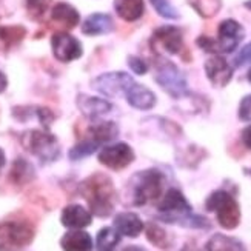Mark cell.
Listing matches in <instances>:
<instances>
[{
  "instance_id": "cell-38",
  "label": "cell",
  "mask_w": 251,
  "mask_h": 251,
  "mask_svg": "<svg viewBox=\"0 0 251 251\" xmlns=\"http://www.w3.org/2000/svg\"><path fill=\"white\" fill-rule=\"evenodd\" d=\"M182 251H196V250H193L191 247H185V248H183Z\"/></svg>"
},
{
  "instance_id": "cell-15",
  "label": "cell",
  "mask_w": 251,
  "mask_h": 251,
  "mask_svg": "<svg viewBox=\"0 0 251 251\" xmlns=\"http://www.w3.org/2000/svg\"><path fill=\"white\" fill-rule=\"evenodd\" d=\"M126 100L131 106L137 108V110H151L156 105V96L151 90H148L147 86L133 83L125 93Z\"/></svg>"
},
{
  "instance_id": "cell-10",
  "label": "cell",
  "mask_w": 251,
  "mask_h": 251,
  "mask_svg": "<svg viewBox=\"0 0 251 251\" xmlns=\"http://www.w3.org/2000/svg\"><path fill=\"white\" fill-rule=\"evenodd\" d=\"M52 52L57 60L60 62H71L82 56V45L80 42L73 37L68 32H57L51 39Z\"/></svg>"
},
{
  "instance_id": "cell-13",
  "label": "cell",
  "mask_w": 251,
  "mask_h": 251,
  "mask_svg": "<svg viewBox=\"0 0 251 251\" xmlns=\"http://www.w3.org/2000/svg\"><path fill=\"white\" fill-rule=\"evenodd\" d=\"M205 73L214 86H225L233 77V68L222 56H213L205 62Z\"/></svg>"
},
{
  "instance_id": "cell-11",
  "label": "cell",
  "mask_w": 251,
  "mask_h": 251,
  "mask_svg": "<svg viewBox=\"0 0 251 251\" xmlns=\"http://www.w3.org/2000/svg\"><path fill=\"white\" fill-rule=\"evenodd\" d=\"M244 39V28L233 19H226L219 25V39L216 40L217 52H233Z\"/></svg>"
},
{
  "instance_id": "cell-41",
  "label": "cell",
  "mask_w": 251,
  "mask_h": 251,
  "mask_svg": "<svg viewBox=\"0 0 251 251\" xmlns=\"http://www.w3.org/2000/svg\"><path fill=\"white\" fill-rule=\"evenodd\" d=\"M248 80H250V83H251V70L248 71Z\"/></svg>"
},
{
  "instance_id": "cell-27",
  "label": "cell",
  "mask_w": 251,
  "mask_h": 251,
  "mask_svg": "<svg viewBox=\"0 0 251 251\" xmlns=\"http://www.w3.org/2000/svg\"><path fill=\"white\" fill-rule=\"evenodd\" d=\"M188 2L202 17H213L219 13L222 6L221 0H188Z\"/></svg>"
},
{
  "instance_id": "cell-7",
  "label": "cell",
  "mask_w": 251,
  "mask_h": 251,
  "mask_svg": "<svg viewBox=\"0 0 251 251\" xmlns=\"http://www.w3.org/2000/svg\"><path fill=\"white\" fill-rule=\"evenodd\" d=\"M24 145L42 162H52L60 154L57 139L47 131L32 129L24 136Z\"/></svg>"
},
{
  "instance_id": "cell-8",
  "label": "cell",
  "mask_w": 251,
  "mask_h": 251,
  "mask_svg": "<svg viewBox=\"0 0 251 251\" xmlns=\"http://www.w3.org/2000/svg\"><path fill=\"white\" fill-rule=\"evenodd\" d=\"M133 83L134 79L126 73H106L94 80L93 88L108 97H117L125 94Z\"/></svg>"
},
{
  "instance_id": "cell-20",
  "label": "cell",
  "mask_w": 251,
  "mask_h": 251,
  "mask_svg": "<svg viewBox=\"0 0 251 251\" xmlns=\"http://www.w3.org/2000/svg\"><path fill=\"white\" fill-rule=\"evenodd\" d=\"M205 251H247V248L239 239L217 233L213 234L210 241L206 242Z\"/></svg>"
},
{
  "instance_id": "cell-17",
  "label": "cell",
  "mask_w": 251,
  "mask_h": 251,
  "mask_svg": "<svg viewBox=\"0 0 251 251\" xmlns=\"http://www.w3.org/2000/svg\"><path fill=\"white\" fill-rule=\"evenodd\" d=\"M60 247L63 251H93L94 250L91 236L83 230L68 231L60 239Z\"/></svg>"
},
{
  "instance_id": "cell-16",
  "label": "cell",
  "mask_w": 251,
  "mask_h": 251,
  "mask_svg": "<svg viewBox=\"0 0 251 251\" xmlns=\"http://www.w3.org/2000/svg\"><path fill=\"white\" fill-rule=\"evenodd\" d=\"M114 228L119 234H124L126 237H137L144 231V222L134 213H121L114 217Z\"/></svg>"
},
{
  "instance_id": "cell-32",
  "label": "cell",
  "mask_w": 251,
  "mask_h": 251,
  "mask_svg": "<svg viewBox=\"0 0 251 251\" xmlns=\"http://www.w3.org/2000/svg\"><path fill=\"white\" fill-rule=\"evenodd\" d=\"M128 67L133 70L136 74L142 75V74H145L148 71V65L147 62H144L140 57H136V56H129L128 57Z\"/></svg>"
},
{
  "instance_id": "cell-21",
  "label": "cell",
  "mask_w": 251,
  "mask_h": 251,
  "mask_svg": "<svg viewBox=\"0 0 251 251\" xmlns=\"http://www.w3.org/2000/svg\"><path fill=\"white\" fill-rule=\"evenodd\" d=\"M114 8L119 17L126 22H134L144 16V0H114Z\"/></svg>"
},
{
  "instance_id": "cell-3",
  "label": "cell",
  "mask_w": 251,
  "mask_h": 251,
  "mask_svg": "<svg viewBox=\"0 0 251 251\" xmlns=\"http://www.w3.org/2000/svg\"><path fill=\"white\" fill-rule=\"evenodd\" d=\"M163 174L159 170H145L131 179V201L136 206H144L160 198L163 190Z\"/></svg>"
},
{
  "instance_id": "cell-35",
  "label": "cell",
  "mask_w": 251,
  "mask_h": 251,
  "mask_svg": "<svg viewBox=\"0 0 251 251\" xmlns=\"http://www.w3.org/2000/svg\"><path fill=\"white\" fill-rule=\"evenodd\" d=\"M6 85H8V80H6V75L3 73H0V93L5 91L6 88Z\"/></svg>"
},
{
  "instance_id": "cell-4",
  "label": "cell",
  "mask_w": 251,
  "mask_h": 251,
  "mask_svg": "<svg viewBox=\"0 0 251 251\" xmlns=\"http://www.w3.org/2000/svg\"><path fill=\"white\" fill-rule=\"evenodd\" d=\"M205 208L214 213L217 222L225 230H234L241 224V208L230 193L224 190L213 191L205 202Z\"/></svg>"
},
{
  "instance_id": "cell-25",
  "label": "cell",
  "mask_w": 251,
  "mask_h": 251,
  "mask_svg": "<svg viewBox=\"0 0 251 251\" xmlns=\"http://www.w3.org/2000/svg\"><path fill=\"white\" fill-rule=\"evenodd\" d=\"M145 234H147V239L148 241L157 247V248H162V250H165L170 247V237H168V233L163 230L162 226H159L157 224L154 222H150L147 226H145Z\"/></svg>"
},
{
  "instance_id": "cell-36",
  "label": "cell",
  "mask_w": 251,
  "mask_h": 251,
  "mask_svg": "<svg viewBox=\"0 0 251 251\" xmlns=\"http://www.w3.org/2000/svg\"><path fill=\"white\" fill-rule=\"evenodd\" d=\"M122 251H145V250H144V248H140V247H137V245H129V247L124 248Z\"/></svg>"
},
{
  "instance_id": "cell-33",
  "label": "cell",
  "mask_w": 251,
  "mask_h": 251,
  "mask_svg": "<svg viewBox=\"0 0 251 251\" xmlns=\"http://www.w3.org/2000/svg\"><path fill=\"white\" fill-rule=\"evenodd\" d=\"M247 63H251V42L241 50V52H239L234 59L236 67H242V65H247Z\"/></svg>"
},
{
  "instance_id": "cell-2",
  "label": "cell",
  "mask_w": 251,
  "mask_h": 251,
  "mask_svg": "<svg viewBox=\"0 0 251 251\" xmlns=\"http://www.w3.org/2000/svg\"><path fill=\"white\" fill-rule=\"evenodd\" d=\"M80 194L88 202L94 216L106 217L114 210L117 194L111 179L102 173H96L80 183Z\"/></svg>"
},
{
  "instance_id": "cell-29",
  "label": "cell",
  "mask_w": 251,
  "mask_h": 251,
  "mask_svg": "<svg viewBox=\"0 0 251 251\" xmlns=\"http://www.w3.org/2000/svg\"><path fill=\"white\" fill-rule=\"evenodd\" d=\"M51 0H26V9L32 19H42L50 8Z\"/></svg>"
},
{
  "instance_id": "cell-24",
  "label": "cell",
  "mask_w": 251,
  "mask_h": 251,
  "mask_svg": "<svg viewBox=\"0 0 251 251\" xmlns=\"http://www.w3.org/2000/svg\"><path fill=\"white\" fill-rule=\"evenodd\" d=\"M119 241H121V234L117 233L116 228L105 226L96 236V250L97 251H114Z\"/></svg>"
},
{
  "instance_id": "cell-1",
  "label": "cell",
  "mask_w": 251,
  "mask_h": 251,
  "mask_svg": "<svg viewBox=\"0 0 251 251\" xmlns=\"http://www.w3.org/2000/svg\"><path fill=\"white\" fill-rule=\"evenodd\" d=\"M157 210L160 221L167 224H174L187 228H198V230L211 228V224L206 217L193 213V208L187 198L176 188H170L165 193Z\"/></svg>"
},
{
  "instance_id": "cell-30",
  "label": "cell",
  "mask_w": 251,
  "mask_h": 251,
  "mask_svg": "<svg viewBox=\"0 0 251 251\" xmlns=\"http://www.w3.org/2000/svg\"><path fill=\"white\" fill-rule=\"evenodd\" d=\"M150 2L159 13V16L165 19H179V13L168 0H150Z\"/></svg>"
},
{
  "instance_id": "cell-39",
  "label": "cell",
  "mask_w": 251,
  "mask_h": 251,
  "mask_svg": "<svg viewBox=\"0 0 251 251\" xmlns=\"http://www.w3.org/2000/svg\"><path fill=\"white\" fill-rule=\"evenodd\" d=\"M244 171H245V174H248V176H251V168H245Z\"/></svg>"
},
{
  "instance_id": "cell-18",
  "label": "cell",
  "mask_w": 251,
  "mask_h": 251,
  "mask_svg": "<svg viewBox=\"0 0 251 251\" xmlns=\"http://www.w3.org/2000/svg\"><path fill=\"white\" fill-rule=\"evenodd\" d=\"M114 29L113 19L108 14L96 13L86 17L82 24V32L86 36H100V34H108Z\"/></svg>"
},
{
  "instance_id": "cell-37",
  "label": "cell",
  "mask_w": 251,
  "mask_h": 251,
  "mask_svg": "<svg viewBox=\"0 0 251 251\" xmlns=\"http://www.w3.org/2000/svg\"><path fill=\"white\" fill-rule=\"evenodd\" d=\"M3 167H5V152L0 150V171H2Z\"/></svg>"
},
{
  "instance_id": "cell-28",
  "label": "cell",
  "mask_w": 251,
  "mask_h": 251,
  "mask_svg": "<svg viewBox=\"0 0 251 251\" xmlns=\"http://www.w3.org/2000/svg\"><path fill=\"white\" fill-rule=\"evenodd\" d=\"M100 145L97 144L96 140L93 139H86L83 142H80V144H77L75 147L71 148L70 151V159L71 160H80L83 157H88L90 154H93V152L99 148Z\"/></svg>"
},
{
  "instance_id": "cell-19",
  "label": "cell",
  "mask_w": 251,
  "mask_h": 251,
  "mask_svg": "<svg viewBox=\"0 0 251 251\" xmlns=\"http://www.w3.org/2000/svg\"><path fill=\"white\" fill-rule=\"evenodd\" d=\"M79 110L88 117V119H99L103 114L111 111V103L106 102L100 97H91V96H80L79 97Z\"/></svg>"
},
{
  "instance_id": "cell-31",
  "label": "cell",
  "mask_w": 251,
  "mask_h": 251,
  "mask_svg": "<svg viewBox=\"0 0 251 251\" xmlns=\"http://www.w3.org/2000/svg\"><path fill=\"white\" fill-rule=\"evenodd\" d=\"M239 119L241 121H251V94L245 96L239 105Z\"/></svg>"
},
{
  "instance_id": "cell-23",
  "label": "cell",
  "mask_w": 251,
  "mask_h": 251,
  "mask_svg": "<svg viewBox=\"0 0 251 251\" xmlns=\"http://www.w3.org/2000/svg\"><path fill=\"white\" fill-rule=\"evenodd\" d=\"M117 134H119V128L113 122H102L90 128V139L96 140L99 145L105 144V142L114 140Z\"/></svg>"
},
{
  "instance_id": "cell-9",
  "label": "cell",
  "mask_w": 251,
  "mask_h": 251,
  "mask_svg": "<svg viewBox=\"0 0 251 251\" xmlns=\"http://www.w3.org/2000/svg\"><path fill=\"white\" fill-rule=\"evenodd\" d=\"M133 160H134V151L125 142L108 145L99 152V162L111 170H124Z\"/></svg>"
},
{
  "instance_id": "cell-6",
  "label": "cell",
  "mask_w": 251,
  "mask_h": 251,
  "mask_svg": "<svg viewBox=\"0 0 251 251\" xmlns=\"http://www.w3.org/2000/svg\"><path fill=\"white\" fill-rule=\"evenodd\" d=\"M34 230L24 222L8 221L0 224V251H20L31 244Z\"/></svg>"
},
{
  "instance_id": "cell-34",
  "label": "cell",
  "mask_w": 251,
  "mask_h": 251,
  "mask_svg": "<svg viewBox=\"0 0 251 251\" xmlns=\"http://www.w3.org/2000/svg\"><path fill=\"white\" fill-rule=\"evenodd\" d=\"M242 142H244V145L247 148L251 150V125L247 126L244 131H242Z\"/></svg>"
},
{
  "instance_id": "cell-12",
  "label": "cell",
  "mask_w": 251,
  "mask_h": 251,
  "mask_svg": "<svg viewBox=\"0 0 251 251\" xmlns=\"http://www.w3.org/2000/svg\"><path fill=\"white\" fill-rule=\"evenodd\" d=\"M152 47H159L168 54H177L183 47L182 31L176 26H160L152 34Z\"/></svg>"
},
{
  "instance_id": "cell-14",
  "label": "cell",
  "mask_w": 251,
  "mask_h": 251,
  "mask_svg": "<svg viewBox=\"0 0 251 251\" xmlns=\"http://www.w3.org/2000/svg\"><path fill=\"white\" fill-rule=\"evenodd\" d=\"M60 221L67 228L82 230V228L91 225L93 216L88 210L85 208V206H82L79 203H71V205L63 208Z\"/></svg>"
},
{
  "instance_id": "cell-22",
  "label": "cell",
  "mask_w": 251,
  "mask_h": 251,
  "mask_svg": "<svg viewBox=\"0 0 251 251\" xmlns=\"http://www.w3.org/2000/svg\"><path fill=\"white\" fill-rule=\"evenodd\" d=\"M51 17L54 22L67 28H74L80 20L79 13L68 3H57L51 11Z\"/></svg>"
},
{
  "instance_id": "cell-40",
  "label": "cell",
  "mask_w": 251,
  "mask_h": 251,
  "mask_svg": "<svg viewBox=\"0 0 251 251\" xmlns=\"http://www.w3.org/2000/svg\"><path fill=\"white\" fill-rule=\"evenodd\" d=\"M245 6H247L248 9H251V0H248V2H245Z\"/></svg>"
},
{
  "instance_id": "cell-26",
  "label": "cell",
  "mask_w": 251,
  "mask_h": 251,
  "mask_svg": "<svg viewBox=\"0 0 251 251\" xmlns=\"http://www.w3.org/2000/svg\"><path fill=\"white\" fill-rule=\"evenodd\" d=\"M32 177H34V170H32L31 163L24 159H17L11 170V179L16 183H26Z\"/></svg>"
},
{
  "instance_id": "cell-5",
  "label": "cell",
  "mask_w": 251,
  "mask_h": 251,
  "mask_svg": "<svg viewBox=\"0 0 251 251\" xmlns=\"http://www.w3.org/2000/svg\"><path fill=\"white\" fill-rule=\"evenodd\" d=\"M156 82L159 86L167 91L174 99L183 97L188 93L187 79H185L183 73L170 60L160 59L156 65Z\"/></svg>"
}]
</instances>
